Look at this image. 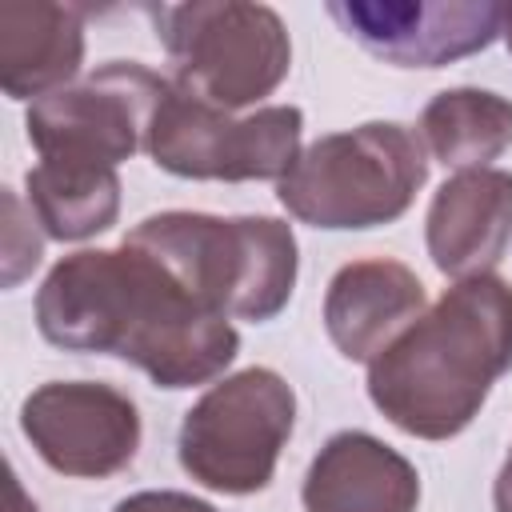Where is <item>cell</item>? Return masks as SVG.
<instances>
[{"instance_id":"6da1fadb","label":"cell","mask_w":512,"mask_h":512,"mask_svg":"<svg viewBox=\"0 0 512 512\" xmlns=\"http://www.w3.org/2000/svg\"><path fill=\"white\" fill-rule=\"evenodd\" d=\"M36 328L64 352L116 356L168 392L220 380L240 352L232 320L128 240L56 260L36 292Z\"/></svg>"},{"instance_id":"7a4b0ae2","label":"cell","mask_w":512,"mask_h":512,"mask_svg":"<svg viewBox=\"0 0 512 512\" xmlns=\"http://www.w3.org/2000/svg\"><path fill=\"white\" fill-rule=\"evenodd\" d=\"M504 372H512V284L488 272L444 288L368 364V400L416 440H452Z\"/></svg>"},{"instance_id":"3957f363","label":"cell","mask_w":512,"mask_h":512,"mask_svg":"<svg viewBox=\"0 0 512 512\" xmlns=\"http://www.w3.org/2000/svg\"><path fill=\"white\" fill-rule=\"evenodd\" d=\"M124 240L152 252L200 304L228 320H276L288 308L300 272L296 232L276 216L172 208L144 216Z\"/></svg>"},{"instance_id":"277c9868","label":"cell","mask_w":512,"mask_h":512,"mask_svg":"<svg viewBox=\"0 0 512 512\" xmlns=\"http://www.w3.org/2000/svg\"><path fill=\"white\" fill-rule=\"evenodd\" d=\"M428 180V152L420 136L396 120H368L312 140L276 200L300 224L328 232H360L400 220Z\"/></svg>"},{"instance_id":"5b68a950","label":"cell","mask_w":512,"mask_h":512,"mask_svg":"<svg viewBox=\"0 0 512 512\" xmlns=\"http://www.w3.org/2000/svg\"><path fill=\"white\" fill-rule=\"evenodd\" d=\"M184 92L240 112L272 96L292 72V40L276 8L248 0H192L144 8Z\"/></svg>"},{"instance_id":"8992f818","label":"cell","mask_w":512,"mask_h":512,"mask_svg":"<svg viewBox=\"0 0 512 512\" xmlns=\"http://www.w3.org/2000/svg\"><path fill=\"white\" fill-rule=\"evenodd\" d=\"M296 428V392L272 368L216 380L180 420V468L224 496L264 492Z\"/></svg>"},{"instance_id":"52a82bcc","label":"cell","mask_w":512,"mask_h":512,"mask_svg":"<svg viewBox=\"0 0 512 512\" xmlns=\"http://www.w3.org/2000/svg\"><path fill=\"white\" fill-rule=\"evenodd\" d=\"M304 136V112L296 104H268L248 116L224 112L168 80L160 96L144 152L156 168L180 180H284Z\"/></svg>"},{"instance_id":"ba28073f","label":"cell","mask_w":512,"mask_h":512,"mask_svg":"<svg viewBox=\"0 0 512 512\" xmlns=\"http://www.w3.org/2000/svg\"><path fill=\"white\" fill-rule=\"evenodd\" d=\"M164 92L168 80L140 60H108L80 84L28 104V144L40 152V160L116 168L144 148Z\"/></svg>"},{"instance_id":"9c48e42d","label":"cell","mask_w":512,"mask_h":512,"mask_svg":"<svg viewBox=\"0 0 512 512\" xmlns=\"http://www.w3.org/2000/svg\"><path fill=\"white\" fill-rule=\"evenodd\" d=\"M20 432L36 456L76 480H108L140 452V408L100 380H48L20 404Z\"/></svg>"},{"instance_id":"30bf717a","label":"cell","mask_w":512,"mask_h":512,"mask_svg":"<svg viewBox=\"0 0 512 512\" xmlns=\"http://www.w3.org/2000/svg\"><path fill=\"white\" fill-rule=\"evenodd\" d=\"M492 0H328V16L392 68H444L500 36Z\"/></svg>"},{"instance_id":"8fae6325","label":"cell","mask_w":512,"mask_h":512,"mask_svg":"<svg viewBox=\"0 0 512 512\" xmlns=\"http://www.w3.org/2000/svg\"><path fill=\"white\" fill-rule=\"evenodd\" d=\"M424 240L444 276H488L512 240V172L468 168L448 176L428 204Z\"/></svg>"},{"instance_id":"7c38bea8","label":"cell","mask_w":512,"mask_h":512,"mask_svg":"<svg viewBox=\"0 0 512 512\" xmlns=\"http://www.w3.org/2000/svg\"><path fill=\"white\" fill-rule=\"evenodd\" d=\"M424 312L420 276L388 256L348 260L324 292V328L352 364H372Z\"/></svg>"},{"instance_id":"4fadbf2b","label":"cell","mask_w":512,"mask_h":512,"mask_svg":"<svg viewBox=\"0 0 512 512\" xmlns=\"http://www.w3.org/2000/svg\"><path fill=\"white\" fill-rule=\"evenodd\" d=\"M304 512H416V464L372 432L348 428L324 440L300 488Z\"/></svg>"},{"instance_id":"5bb4252c","label":"cell","mask_w":512,"mask_h":512,"mask_svg":"<svg viewBox=\"0 0 512 512\" xmlns=\"http://www.w3.org/2000/svg\"><path fill=\"white\" fill-rule=\"evenodd\" d=\"M84 64V12L52 0L0 4V84L8 100H44Z\"/></svg>"},{"instance_id":"9a60e30c","label":"cell","mask_w":512,"mask_h":512,"mask_svg":"<svg viewBox=\"0 0 512 512\" xmlns=\"http://www.w3.org/2000/svg\"><path fill=\"white\" fill-rule=\"evenodd\" d=\"M416 136L444 168H492L512 148V100L488 88H444L424 104Z\"/></svg>"},{"instance_id":"2e32d148","label":"cell","mask_w":512,"mask_h":512,"mask_svg":"<svg viewBox=\"0 0 512 512\" xmlns=\"http://www.w3.org/2000/svg\"><path fill=\"white\" fill-rule=\"evenodd\" d=\"M24 184H28V212L52 240H64V244L88 240L96 232H108L120 216L116 168L36 160Z\"/></svg>"},{"instance_id":"e0dca14e","label":"cell","mask_w":512,"mask_h":512,"mask_svg":"<svg viewBox=\"0 0 512 512\" xmlns=\"http://www.w3.org/2000/svg\"><path fill=\"white\" fill-rule=\"evenodd\" d=\"M40 236L24 220V204L16 192H4V284L16 288L40 264Z\"/></svg>"},{"instance_id":"ac0fdd59","label":"cell","mask_w":512,"mask_h":512,"mask_svg":"<svg viewBox=\"0 0 512 512\" xmlns=\"http://www.w3.org/2000/svg\"><path fill=\"white\" fill-rule=\"evenodd\" d=\"M112 512H220L216 504L192 496V492H176V488H144L124 496Z\"/></svg>"},{"instance_id":"d6986e66","label":"cell","mask_w":512,"mask_h":512,"mask_svg":"<svg viewBox=\"0 0 512 512\" xmlns=\"http://www.w3.org/2000/svg\"><path fill=\"white\" fill-rule=\"evenodd\" d=\"M492 504H496V512H512V448H508V460L500 464V476L492 484Z\"/></svg>"},{"instance_id":"ffe728a7","label":"cell","mask_w":512,"mask_h":512,"mask_svg":"<svg viewBox=\"0 0 512 512\" xmlns=\"http://www.w3.org/2000/svg\"><path fill=\"white\" fill-rule=\"evenodd\" d=\"M8 500H12V512H40L28 496H24V488H20V480H16V472L8 476Z\"/></svg>"},{"instance_id":"44dd1931","label":"cell","mask_w":512,"mask_h":512,"mask_svg":"<svg viewBox=\"0 0 512 512\" xmlns=\"http://www.w3.org/2000/svg\"><path fill=\"white\" fill-rule=\"evenodd\" d=\"M500 36H504V44L512 52V4H504V12H500Z\"/></svg>"}]
</instances>
